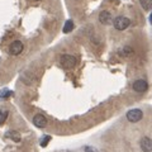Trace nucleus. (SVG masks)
Instances as JSON below:
<instances>
[{
  "label": "nucleus",
  "mask_w": 152,
  "mask_h": 152,
  "mask_svg": "<svg viewBox=\"0 0 152 152\" xmlns=\"http://www.w3.org/2000/svg\"><path fill=\"white\" fill-rule=\"evenodd\" d=\"M113 24H114V28H115V29L124 31V29H127V28L129 27L131 20L127 17H117L115 19H114Z\"/></svg>",
  "instance_id": "nucleus-1"
},
{
  "label": "nucleus",
  "mask_w": 152,
  "mask_h": 152,
  "mask_svg": "<svg viewBox=\"0 0 152 152\" xmlns=\"http://www.w3.org/2000/svg\"><path fill=\"white\" fill-rule=\"evenodd\" d=\"M60 61H61V65H62L65 69H67V70L74 69L76 66V64H77V61H76V58L72 55H62Z\"/></svg>",
  "instance_id": "nucleus-2"
},
{
  "label": "nucleus",
  "mask_w": 152,
  "mask_h": 152,
  "mask_svg": "<svg viewBox=\"0 0 152 152\" xmlns=\"http://www.w3.org/2000/svg\"><path fill=\"white\" fill-rule=\"evenodd\" d=\"M142 117H143V113H142L141 109H131V110L127 113V119L132 123L140 122L142 119Z\"/></svg>",
  "instance_id": "nucleus-3"
},
{
  "label": "nucleus",
  "mask_w": 152,
  "mask_h": 152,
  "mask_svg": "<svg viewBox=\"0 0 152 152\" xmlns=\"http://www.w3.org/2000/svg\"><path fill=\"white\" fill-rule=\"evenodd\" d=\"M23 50H24V45H23L20 41H14L13 43L10 45L9 52H10L13 56H18V55H20V53H22Z\"/></svg>",
  "instance_id": "nucleus-4"
},
{
  "label": "nucleus",
  "mask_w": 152,
  "mask_h": 152,
  "mask_svg": "<svg viewBox=\"0 0 152 152\" xmlns=\"http://www.w3.org/2000/svg\"><path fill=\"white\" fill-rule=\"evenodd\" d=\"M133 90L137 93H145L147 89H148V84H147V81H145V80H136L134 83H133Z\"/></svg>",
  "instance_id": "nucleus-5"
},
{
  "label": "nucleus",
  "mask_w": 152,
  "mask_h": 152,
  "mask_svg": "<svg viewBox=\"0 0 152 152\" xmlns=\"http://www.w3.org/2000/svg\"><path fill=\"white\" fill-rule=\"evenodd\" d=\"M140 146L143 152H152V140L150 137H143L140 141Z\"/></svg>",
  "instance_id": "nucleus-6"
},
{
  "label": "nucleus",
  "mask_w": 152,
  "mask_h": 152,
  "mask_svg": "<svg viewBox=\"0 0 152 152\" xmlns=\"http://www.w3.org/2000/svg\"><path fill=\"white\" fill-rule=\"evenodd\" d=\"M99 22H100L102 24H104V26L110 24V23L113 22L112 14L109 13V12H107V10H103L100 14H99Z\"/></svg>",
  "instance_id": "nucleus-7"
},
{
  "label": "nucleus",
  "mask_w": 152,
  "mask_h": 152,
  "mask_svg": "<svg viewBox=\"0 0 152 152\" xmlns=\"http://www.w3.org/2000/svg\"><path fill=\"white\" fill-rule=\"evenodd\" d=\"M33 124L38 128H45L47 126V119L45 115L42 114H36L34 118H33Z\"/></svg>",
  "instance_id": "nucleus-8"
},
{
  "label": "nucleus",
  "mask_w": 152,
  "mask_h": 152,
  "mask_svg": "<svg viewBox=\"0 0 152 152\" xmlns=\"http://www.w3.org/2000/svg\"><path fill=\"white\" fill-rule=\"evenodd\" d=\"M74 22L71 20H66V23H65V26H64V33H70V32H72V29H74Z\"/></svg>",
  "instance_id": "nucleus-9"
},
{
  "label": "nucleus",
  "mask_w": 152,
  "mask_h": 152,
  "mask_svg": "<svg viewBox=\"0 0 152 152\" xmlns=\"http://www.w3.org/2000/svg\"><path fill=\"white\" fill-rule=\"evenodd\" d=\"M140 4L145 10H152V0H140Z\"/></svg>",
  "instance_id": "nucleus-10"
},
{
  "label": "nucleus",
  "mask_w": 152,
  "mask_h": 152,
  "mask_svg": "<svg viewBox=\"0 0 152 152\" xmlns=\"http://www.w3.org/2000/svg\"><path fill=\"white\" fill-rule=\"evenodd\" d=\"M7 136H8V137H10V138H12L13 141H15V142H19V141H20V136H19V133H18V132H14V131L8 132V133H7Z\"/></svg>",
  "instance_id": "nucleus-11"
},
{
  "label": "nucleus",
  "mask_w": 152,
  "mask_h": 152,
  "mask_svg": "<svg viewBox=\"0 0 152 152\" xmlns=\"http://www.w3.org/2000/svg\"><path fill=\"white\" fill-rule=\"evenodd\" d=\"M8 110L7 109H0V124H3L4 122H5V119L8 118Z\"/></svg>",
  "instance_id": "nucleus-12"
},
{
  "label": "nucleus",
  "mask_w": 152,
  "mask_h": 152,
  "mask_svg": "<svg viewBox=\"0 0 152 152\" xmlns=\"http://www.w3.org/2000/svg\"><path fill=\"white\" fill-rule=\"evenodd\" d=\"M121 55H123V56H131V55H133V50L129 46H126L124 48H123V51L121 52Z\"/></svg>",
  "instance_id": "nucleus-13"
},
{
  "label": "nucleus",
  "mask_w": 152,
  "mask_h": 152,
  "mask_svg": "<svg viewBox=\"0 0 152 152\" xmlns=\"http://www.w3.org/2000/svg\"><path fill=\"white\" fill-rule=\"evenodd\" d=\"M50 141H51V136H45L41 140V146H42V147H46L47 145H48Z\"/></svg>",
  "instance_id": "nucleus-14"
},
{
  "label": "nucleus",
  "mask_w": 152,
  "mask_h": 152,
  "mask_svg": "<svg viewBox=\"0 0 152 152\" xmlns=\"http://www.w3.org/2000/svg\"><path fill=\"white\" fill-rule=\"evenodd\" d=\"M85 152H98V151L95 150L94 147H90V146H88V147H85Z\"/></svg>",
  "instance_id": "nucleus-15"
},
{
  "label": "nucleus",
  "mask_w": 152,
  "mask_h": 152,
  "mask_svg": "<svg viewBox=\"0 0 152 152\" xmlns=\"http://www.w3.org/2000/svg\"><path fill=\"white\" fill-rule=\"evenodd\" d=\"M151 23H152V15H151Z\"/></svg>",
  "instance_id": "nucleus-16"
}]
</instances>
